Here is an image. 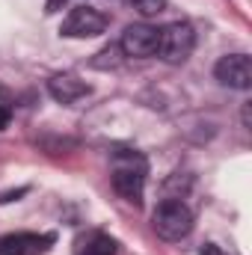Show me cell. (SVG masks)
Returning <instances> with one entry per match:
<instances>
[{
  "label": "cell",
  "instance_id": "6da1fadb",
  "mask_svg": "<svg viewBox=\"0 0 252 255\" xmlns=\"http://www.w3.org/2000/svg\"><path fill=\"white\" fill-rule=\"evenodd\" d=\"M151 229L157 232V238H163L169 244L184 241L193 232V211L178 199H163L151 214Z\"/></svg>",
  "mask_w": 252,
  "mask_h": 255
},
{
  "label": "cell",
  "instance_id": "7a4b0ae2",
  "mask_svg": "<svg viewBox=\"0 0 252 255\" xmlns=\"http://www.w3.org/2000/svg\"><path fill=\"white\" fill-rule=\"evenodd\" d=\"M196 48V30L187 21H172L160 30V45H157V57H163V63L181 65L190 60Z\"/></svg>",
  "mask_w": 252,
  "mask_h": 255
},
{
  "label": "cell",
  "instance_id": "3957f363",
  "mask_svg": "<svg viewBox=\"0 0 252 255\" xmlns=\"http://www.w3.org/2000/svg\"><path fill=\"white\" fill-rule=\"evenodd\" d=\"M136 154H119L113 169V190L130 205H142V187H145V166L142 160L133 166Z\"/></svg>",
  "mask_w": 252,
  "mask_h": 255
},
{
  "label": "cell",
  "instance_id": "277c9868",
  "mask_svg": "<svg viewBox=\"0 0 252 255\" xmlns=\"http://www.w3.org/2000/svg\"><path fill=\"white\" fill-rule=\"evenodd\" d=\"M107 30V15L92 9V6H74L63 21L60 33L68 39H89V36H101Z\"/></svg>",
  "mask_w": 252,
  "mask_h": 255
},
{
  "label": "cell",
  "instance_id": "5b68a950",
  "mask_svg": "<svg viewBox=\"0 0 252 255\" xmlns=\"http://www.w3.org/2000/svg\"><path fill=\"white\" fill-rule=\"evenodd\" d=\"M157 45H160V30L157 27H148V24H130L122 33V42L119 48L125 51L127 57L133 60H148L157 54Z\"/></svg>",
  "mask_w": 252,
  "mask_h": 255
},
{
  "label": "cell",
  "instance_id": "8992f818",
  "mask_svg": "<svg viewBox=\"0 0 252 255\" xmlns=\"http://www.w3.org/2000/svg\"><path fill=\"white\" fill-rule=\"evenodd\" d=\"M214 74L229 89H250L252 86V60L247 54H229L214 65Z\"/></svg>",
  "mask_w": 252,
  "mask_h": 255
},
{
  "label": "cell",
  "instance_id": "52a82bcc",
  "mask_svg": "<svg viewBox=\"0 0 252 255\" xmlns=\"http://www.w3.org/2000/svg\"><path fill=\"white\" fill-rule=\"evenodd\" d=\"M51 244V235H9L0 241V255H42Z\"/></svg>",
  "mask_w": 252,
  "mask_h": 255
},
{
  "label": "cell",
  "instance_id": "ba28073f",
  "mask_svg": "<svg viewBox=\"0 0 252 255\" xmlns=\"http://www.w3.org/2000/svg\"><path fill=\"white\" fill-rule=\"evenodd\" d=\"M48 92L60 104H74V101H80V98L89 95V83H83L74 74H57V77L48 80Z\"/></svg>",
  "mask_w": 252,
  "mask_h": 255
},
{
  "label": "cell",
  "instance_id": "9c48e42d",
  "mask_svg": "<svg viewBox=\"0 0 252 255\" xmlns=\"http://www.w3.org/2000/svg\"><path fill=\"white\" fill-rule=\"evenodd\" d=\"M116 253H119V244L104 232H89V235L77 238V247H74V255H116Z\"/></svg>",
  "mask_w": 252,
  "mask_h": 255
},
{
  "label": "cell",
  "instance_id": "30bf717a",
  "mask_svg": "<svg viewBox=\"0 0 252 255\" xmlns=\"http://www.w3.org/2000/svg\"><path fill=\"white\" fill-rule=\"evenodd\" d=\"M130 6H133L139 15L151 18V15H160V12L166 9V0H130Z\"/></svg>",
  "mask_w": 252,
  "mask_h": 255
},
{
  "label": "cell",
  "instance_id": "8fae6325",
  "mask_svg": "<svg viewBox=\"0 0 252 255\" xmlns=\"http://www.w3.org/2000/svg\"><path fill=\"white\" fill-rule=\"evenodd\" d=\"M202 255H229V253H223L217 244H205V250H202Z\"/></svg>",
  "mask_w": 252,
  "mask_h": 255
},
{
  "label": "cell",
  "instance_id": "7c38bea8",
  "mask_svg": "<svg viewBox=\"0 0 252 255\" xmlns=\"http://www.w3.org/2000/svg\"><path fill=\"white\" fill-rule=\"evenodd\" d=\"M9 125V107H0V128Z\"/></svg>",
  "mask_w": 252,
  "mask_h": 255
},
{
  "label": "cell",
  "instance_id": "4fadbf2b",
  "mask_svg": "<svg viewBox=\"0 0 252 255\" xmlns=\"http://www.w3.org/2000/svg\"><path fill=\"white\" fill-rule=\"evenodd\" d=\"M57 6H60V0H48V12H54Z\"/></svg>",
  "mask_w": 252,
  "mask_h": 255
}]
</instances>
